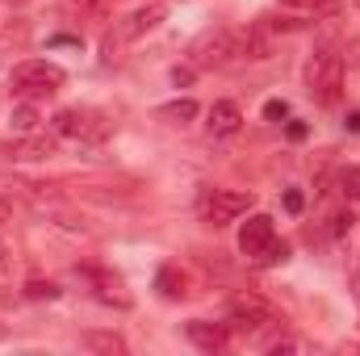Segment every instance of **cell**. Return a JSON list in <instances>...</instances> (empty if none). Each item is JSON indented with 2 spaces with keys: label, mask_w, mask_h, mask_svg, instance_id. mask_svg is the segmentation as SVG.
Wrapping results in <instances>:
<instances>
[{
  "label": "cell",
  "mask_w": 360,
  "mask_h": 356,
  "mask_svg": "<svg viewBox=\"0 0 360 356\" xmlns=\"http://www.w3.org/2000/svg\"><path fill=\"white\" fill-rule=\"evenodd\" d=\"M155 289H160L168 302H180V298H188V276H184L176 265H164L160 276H155Z\"/></svg>",
  "instance_id": "obj_14"
},
{
  "label": "cell",
  "mask_w": 360,
  "mask_h": 356,
  "mask_svg": "<svg viewBox=\"0 0 360 356\" xmlns=\"http://www.w3.org/2000/svg\"><path fill=\"white\" fill-rule=\"evenodd\" d=\"M306 89L319 105H335L344 89V55L335 46H319L306 63Z\"/></svg>",
  "instance_id": "obj_1"
},
{
  "label": "cell",
  "mask_w": 360,
  "mask_h": 356,
  "mask_svg": "<svg viewBox=\"0 0 360 356\" xmlns=\"http://www.w3.org/2000/svg\"><path fill=\"white\" fill-rule=\"evenodd\" d=\"M205 117H210V122H205L210 134H218V139H231V134L243 126V109H239L235 101H214Z\"/></svg>",
  "instance_id": "obj_12"
},
{
  "label": "cell",
  "mask_w": 360,
  "mask_h": 356,
  "mask_svg": "<svg viewBox=\"0 0 360 356\" xmlns=\"http://www.w3.org/2000/svg\"><path fill=\"white\" fill-rule=\"evenodd\" d=\"M281 201H285V210H289V214H302V210H306V197H302L297 189H285V197H281Z\"/></svg>",
  "instance_id": "obj_23"
},
{
  "label": "cell",
  "mask_w": 360,
  "mask_h": 356,
  "mask_svg": "<svg viewBox=\"0 0 360 356\" xmlns=\"http://www.w3.org/2000/svg\"><path fill=\"white\" fill-rule=\"evenodd\" d=\"M72 8H92V4H101V0H68Z\"/></svg>",
  "instance_id": "obj_29"
},
{
  "label": "cell",
  "mask_w": 360,
  "mask_h": 356,
  "mask_svg": "<svg viewBox=\"0 0 360 356\" xmlns=\"http://www.w3.org/2000/svg\"><path fill=\"white\" fill-rule=\"evenodd\" d=\"M76 276H80V281L92 289V298H96V302H105V306H117V310H130V293H126L122 276H113L109 268L80 265V268H76Z\"/></svg>",
  "instance_id": "obj_6"
},
{
  "label": "cell",
  "mask_w": 360,
  "mask_h": 356,
  "mask_svg": "<svg viewBox=\"0 0 360 356\" xmlns=\"http://www.w3.org/2000/svg\"><path fill=\"white\" fill-rule=\"evenodd\" d=\"M164 17H168V4H160V0H155V4H143V8H134L130 21L122 25V38H143V34H151Z\"/></svg>",
  "instance_id": "obj_13"
},
{
  "label": "cell",
  "mask_w": 360,
  "mask_h": 356,
  "mask_svg": "<svg viewBox=\"0 0 360 356\" xmlns=\"http://www.w3.org/2000/svg\"><path fill=\"white\" fill-rule=\"evenodd\" d=\"M80 344H84L89 352H105V356H122V352H126V340H122V336H113V331H84V336H80Z\"/></svg>",
  "instance_id": "obj_15"
},
{
  "label": "cell",
  "mask_w": 360,
  "mask_h": 356,
  "mask_svg": "<svg viewBox=\"0 0 360 356\" xmlns=\"http://www.w3.org/2000/svg\"><path fill=\"white\" fill-rule=\"evenodd\" d=\"M335 184H340L344 197L360 201V168H340V172H335Z\"/></svg>",
  "instance_id": "obj_18"
},
{
  "label": "cell",
  "mask_w": 360,
  "mask_h": 356,
  "mask_svg": "<svg viewBox=\"0 0 360 356\" xmlns=\"http://www.w3.org/2000/svg\"><path fill=\"white\" fill-rule=\"evenodd\" d=\"M4 265H8V252H4V243H0V272H4Z\"/></svg>",
  "instance_id": "obj_31"
},
{
  "label": "cell",
  "mask_w": 360,
  "mask_h": 356,
  "mask_svg": "<svg viewBox=\"0 0 360 356\" xmlns=\"http://www.w3.org/2000/svg\"><path fill=\"white\" fill-rule=\"evenodd\" d=\"M272 239H276V231H272L269 214H252V218L239 227V252H243V256H252V260H260V256H264V248H269Z\"/></svg>",
  "instance_id": "obj_9"
},
{
  "label": "cell",
  "mask_w": 360,
  "mask_h": 356,
  "mask_svg": "<svg viewBox=\"0 0 360 356\" xmlns=\"http://www.w3.org/2000/svg\"><path fill=\"white\" fill-rule=\"evenodd\" d=\"M197 113H201V109H197V101H188V96L160 105V117H164V122H172V126H184V122H193Z\"/></svg>",
  "instance_id": "obj_17"
},
{
  "label": "cell",
  "mask_w": 360,
  "mask_h": 356,
  "mask_svg": "<svg viewBox=\"0 0 360 356\" xmlns=\"http://www.w3.org/2000/svg\"><path fill=\"white\" fill-rule=\"evenodd\" d=\"M231 327L235 331H248V336H260V331L285 327V314L272 302H264L260 293H235L231 298Z\"/></svg>",
  "instance_id": "obj_3"
},
{
  "label": "cell",
  "mask_w": 360,
  "mask_h": 356,
  "mask_svg": "<svg viewBox=\"0 0 360 356\" xmlns=\"http://www.w3.org/2000/svg\"><path fill=\"white\" fill-rule=\"evenodd\" d=\"M344 126H348V130H360V113H352V117H348Z\"/></svg>",
  "instance_id": "obj_30"
},
{
  "label": "cell",
  "mask_w": 360,
  "mask_h": 356,
  "mask_svg": "<svg viewBox=\"0 0 360 356\" xmlns=\"http://www.w3.org/2000/svg\"><path fill=\"white\" fill-rule=\"evenodd\" d=\"M272 30L269 25H260V21H252L248 30H235V59H252V63H264L272 59Z\"/></svg>",
  "instance_id": "obj_8"
},
{
  "label": "cell",
  "mask_w": 360,
  "mask_h": 356,
  "mask_svg": "<svg viewBox=\"0 0 360 356\" xmlns=\"http://www.w3.org/2000/svg\"><path fill=\"white\" fill-rule=\"evenodd\" d=\"M8 84H13V96H21V101H42V96L63 89V68L46 63V59H30V63L13 68Z\"/></svg>",
  "instance_id": "obj_2"
},
{
  "label": "cell",
  "mask_w": 360,
  "mask_h": 356,
  "mask_svg": "<svg viewBox=\"0 0 360 356\" xmlns=\"http://www.w3.org/2000/svg\"><path fill=\"white\" fill-rule=\"evenodd\" d=\"M55 155V134H21L13 147H8V160H21V164H34V160H51Z\"/></svg>",
  "instance_id": "obj_11"
},
{
  "label": "cell",
  "mask_w": 360,
  "mask_h": 356,
  "mask_svg": "<svg viewBox=\"0 0 360 356\" xmlns=\"http://www.w3.org/2000/svg\"><path fill=\"white\" fill-rule=\"evenodd\" d=\"M285 134H289L293 143H302V139H306V126H302V122H289V130H285Z\"/></svg>",
  "instance_id": "obj_27"
},
{
  "label": "cell",
  "mask_w": 360,
  "mask_h": 356,
  "mask_svg": "<svg viewBox=\"0 0 360 356\" xmlns=\"http://www.w3.org/2000/svg\"><path fill=\"white\" fill-rule=\"evenodd\" d=\"M188 80H193V68H176L172 72V84H188Z\"/></svg>",
  "instance_id": "obj_28"
},
{
  "label": "cell",
  "mask_w": 360,
  "mask_h": 356,
  "mask_svg": "<svg viewBox=\"0 0 360 356\" xmlns=\"http://www.w3.org/2000/svg\"><path fill=\"white\" fill-rule=\"evenodd\" d=\"M51 130H55L59 139H84V143H96L109 126H105L101 113H89V109H59V113L51 117Z\"/></svg>",
  "instance_id": "obj_5"
},
{
  "label": "cell",
  "mask_w": 360,
  "mask_h": 356,
  "mask_svg": "<svg viewBox=\"0 0 360 356\" xmlns=\"http://www.w3.org/2000/svg\"><path fill=\"white\" fill-rule=\"evenodd\" d=\"M25 298L42 302V298H59V289H55L51 281H30V285H25Z\"/></svg>",
  "instance_id": "obj_19"
},
{
  "label": "cell",
  "mask_w": 360,
  "mask_h": 356,
  "mask_svg": "<svg viewBox=\"0 0 360 356\" xmlns=\"http://www.w3.org/2000/svg\"><path fill=\"white\" fill-rule=\"evenodd\" d=\"M8 222H13V201H4V197H0V231H4Z\"/></svg>",
  "instance_id": "obj_26"
},
{
  "label": "cell",
  "mask_w": 360,
  "mask_h": 356,
  "mask_svg": "<svg viewBox=\"0 0 360 356\" xmlns=\"http://www.w3.org/2000/svg\"><path fill=\"white\" fill-rule=\"evenodd\" d=\"M38 122H42V117H38L34 101H21V105H13V109H8V126H13L17 134H34V130H38Z\"/></svg>",
  "instance_id": "obj_16"
},
{
  "label": "cell",
  "mask_w": 360,
  "mask_h": 356,
  "mask_svg": "<svg viewBox=\"0 0 360 356\" xmlns=\"http://www.w3.org/2000/svg\"><path fill=\"white\" fill-rule=\"evenodd\" d=\"M264 117H269V122H285V117H289V105H285V101H269V105H264Z\"/></svg>",
  "instance_id": "obj_24"
},
{
  "label": "cell",
  "mask_w": 360,
  "mask_h": 356,
  "mask_svg": "<svg viewBox=\"0 0 360 356\" xmlns=\"http://www.w3.org/2000/svg\"><path fill=\"white\" fill-rule=\"evenodd\" d=\"M188 59H193V68H201V72L235 63V30H205V34L188 46Z\"/></svg>",
  "instance_id": "obj_4"
},
{
  "label": "cell",
  "mask_w": 360,
  "mask_h": 356,
  "mask_svg": "<svg viewBox=\"0 0 360 356\" xmlns=\"http://www.w3.org/2000/svg\"><path fill=\"white\" fill-rule=\"evenodd\" d=\"M285 260H289V248L276 243V239H272L269 248H264V256H260V265H285Z\"/></svg>",
  "instance_id": "obj_20"
},
{
  "label": "cell",
  "mask_w": 360,
  "mask_h": 356,
  "mask_svg": "<svg viewBox=\"0 0 360 356\" xmlns=\"http://www.w3.org/2000/svg\"><path fill=\"white\" fill-rule=\"evenodd\" d=\"M184 336H188V344L201 348V352H222V348L231 344V327H226V323H205V319L184 323Z\"/></svg>",
  "instance_id": "obj_10"
},
{
  "label": "cell",
  "mask_w": 360,
  "mask_h": 356,
  "mask_svg": "<svg viewBox=\"0 0 360 356\" xmlns=\"http://www.w3.org/2000/svg\"><path fill=\"white\" fill-rule=\"evenodd\" d=\"M289 4H297L302 13H335V0H289Z\"/></svg>",
  "instance_id": "obj_22"
},
{
  "label": "cell",
  "mask_w": 360,
  "mask_h": 356,
  "mask_svg": "<svg viewBox=\"0 0 360 356\" xmlns=\"http://www.w3.org/2000/svg\"><path fill=\"white\" fill-rule=\"evenodd\" d=\"M348 272H352V298H356V306H360V256H352Z\"/></svg>",
  "instance_id": "obj_25"
},
{
  "label": "cell",
  "mask_w": 360,
  "mask_h": 356,
  "mask_svg": "<svg viewBox=\"0 0 360 356\" xmlns=\"http://www.w3.org/2000/svg\"><path fill=\"white\" fill-rule=\"evenodd\" d=\"M248 210H252V193H239V189H214L205 197V205H201V214H205L210 227H226V222L243 218Z\"/></svg>",
  "instance_id": "obj_7"
},
{
  "label": "cell",
  "mask_w": 360,
  "mask_h": 356,
  "mask_svg": "<svg viewBox=\"0 0 360 356\" xmlns=\"http://www.w3.org/2000/svg\"><path fill=\"white\" fill-rule=\"evenodd\" d=\"M356 4H360V0H356Z\"/></svg>",
  "instance_id": "obj_32"
},
{
  "label": "cell",
  "mask_w": 360,
  "mask_h": 356,
  "mask_svg": "<svg viewBox=\"0 0 360 356\" xmlns=\"http://www.w3.org/2000/svg\"><path fill=\"white\" fill-rule=\"evenodd\" d=\"M352 222H356V214H352V210H340V214L331 218V235H348Z\"/></svg>",
  "instance_id": "obj_21"
}]
</instances>
